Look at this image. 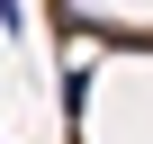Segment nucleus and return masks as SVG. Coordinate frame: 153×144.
Returning a JSON list of instances; mask_svg holds the SVG:
<instances>
[{
	"label": "nucleus",
	"mask_w": 153,
	"mask_h": 144,
	"mask_svg": "<svg viewBox=\"0 0 153 144\" xmlns=\"http://www.w3.org/2000/svg\"><path fill=\"white\" fill-rule=\"evenodd\" d=\"M0 27H9V36H18V0H0Z\"/></svg>",
	"instance_id": "nucleus-1"
}]
</instances>
